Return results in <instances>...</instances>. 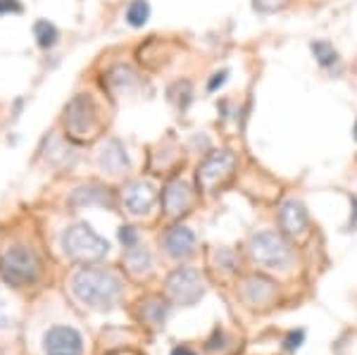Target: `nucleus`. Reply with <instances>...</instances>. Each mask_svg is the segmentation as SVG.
<instances>
[{"mask_svg":"<svg viewBox=\"0 0 357 355\" xmlns=\"http://www.w3.org/2000/svg\"><path fill=\"white\" fill-rule=\"evenodd\" d=\"M65 127L74 141H91L100 129V112L91 96H77L65 110Z\"/></svg>","mask_w":357,"mask_h":355,"instance_id":"obj_3","label":"nucleus"},{"mask_svg":"<svg viewBox=\"0 0 357 355\" xmlns=\"http://www.w3.org/2000/svg\"><path fill=\"white\" fill-rule=\"evenodd\" d=\"M227 77H229V70H222V72H215L210 79V84H207V91L210 93H215L217 89H222L224 84H227Z\"/></svg>","mask_w":357,"mask_h":355,"instance_id":"obj_19","label":"nucleus"},{"mask_svg":"<svg viewBox=\"0 0 357 355\" xmlns=\"http://www.w3.org/2000/svg\"><path fill=\"white\" fill-rule=\"evenodd\" d=\"M72 291L79 301L91 308H112L122 299L124 286L117 274L98 270V267H86L74 274Z\"/></svg>","mask_w":357,"mask_h":355,"instance_id":"obj_1","label":"nucleus"},{"mask_svg":"<svg viewBox=\"0 0 357 355\" xmlns=\"http://www.w3.org/2000/svg\"><path fill=\"white\" fill-rule=\"evenodd\" d=\"M10 13H22L20 0H0V15H10Z\"/></svg>","mask_w":357,"mask_h":355,"instance_id":"obj_21","label":"nucleus"},{"mask_svg":"<svg viewBox=\"0 0 357 355\" xmlns=\"http://www.w3.org/2000/svg\"><path fill=\"white\" fill-rule=\"evenodd\" d=\"M33 36H36V43L41 45V48H53L57 43V29L55 24H50L48 20H38L36 24H33Z\"/></svg>","mask_w":357,"mask_h":355,"instance_id":"obj_16","label":"nucleus"},{"mask_svg":"<svg viewBox=\"0 0 357 355\" xmlns=\"http://www.w3.org/2000/svg\"><path fill=\"white\" fill-rule=\"evenodd\" d=\"M0 274L8 284L17 286H31L41 277V260L33 250L15 246V248H5L0 253Z\"/></svg>","mask_w":357,"mask_h":355,"instance_id":"obj_2","label":"nucleus"},{"mask_svg":"<svg viewBox=\"0 0 357 355\" xmlns=\"http://www.w3.org/2000/svg\"><path fill=\"white\" fill-rule=\"evenodd\" d=\"M100 165L110 172V174H122V172L129 167L126 151H124V146L117 139L105 143V148L100 151Z\"/></svg>","mask_w":357,"mask_h":355,"instance_id":"obj_14","label":"nucleus"},{"mask_svg":"<svg viewBox=\"0 0 357 355\" xmlns=\"http://www.w3.org/2000/svg\"><path fill=\"white\" fill-rule=\"evenodd\" d=\"M172 355H193L191 351H188V348H176V351L174 353H172Z\"/></svg>","mask_w":357,"mask_h":355,"instance_id":"obj_24","label":"nucleus"},{"mask_svg":"<svg viewBox=\"0 0 357 355\" xmlns=\"http://www.w3.org/2000/svg\"><path fill=\"white\" fill-rule=\"evenodd\" d=\"M148 20H151V5H148V0H134L129 5V10H126V22L134 29H138L146 24Z\"/></svg>","mask_w":357,"mask_h":355,"instance_id":"obj_17","label":"nucleus"},{"mask_svg":"<svg viewBox=\"0 0 357 355\" xmlns=\"http://www.w3.org/2000/svg\"><path fill=\"white\" fill-rule=\"evenodd\" d=\"M312 53H314L317 62H319L321 67L338 65V53H336V48H333L329 41H314L312 43Z\"/></svg>","mask_w":357,"mask_h":355,"instance_id":"obj_18","label":"nucleus"},{"mask_svg":"<svg viewBox=\"0 0 357 355\" xmlns=\"http://www.w3.org/2000/svg\"><path fill=\"white\" fill-rule=\"evenodd\" d=\"M303 341V331H298V334H291L289 341H286V348H298Z\"/></svg>","mask_w":357,"mask_h":355,"instance_id":"obj_23","label":"nucleus"},{"mask_svg":"<svg viewBox=\"0 0 357 355\" xmlns=\"http://www.w3.org/2000/svg\"><path fill=\"white\" fill-rule=\"evenodd\" d=\"M165 248L172 257H188L195 250V234L188 227H174L167 232Z\"/></svg>","mask_w":357,"mask_h":355,"instance_id":"obj_12","label":"nucleus"},{"mask_svg":"<svg viewBox=\"0 0 357 355\" xmlns=\"http://www.w3.org/2000/svg\"><path fill=\"white\" fill-rule=\"evenodd\" d=\"M255 8L262 13H274L276 8H281V0H255Z\"/></svg>","mask_w":357,"mask_h":355,"instance_id":"obj_22","label":"nucleus"},{"mask_svg":"<svg viewBox=\"0 0 357 355\" xmlns=\"http://www.w3.org/2000/svg\"><path fill=\"white\" fill-rule=\"evenodd\" d=\"M167 291H169V296L178 305H193L205 291L203 277L195 270H191V267H181V270H176L167 279Z\"/></svg>","mask_w":357,"mask_h":355,"instance_id":"obj_7","label":"nucleus"},{"mask_svg":"<svg viewBox=\"0 0 357 355\" xmlns=\"http://www.w3.org/2000/svg\"><path fill=\"white\" fill-rule=\"evenodd\" d=\"M162 203H165L167 215H172V217L183 215L193 203L191 188H188L186 181H172V184L165 188Z\"/></svg>","mask_w":357,"mask_h":355,"instance_id":"obj_11","label":"nucleus"},{"mask_svg":"<svg viewBox=\"0 0 357 355\" xmlns=\"http://www.w3.org/2000/svg\"><path fill=\"white\" fill-rule=\"evenodd\" d=\"M124 205L131 215H146L151 213V208L155 205V188L148 181H131L124 188Z\"/></svg>","mask_w":357,"mask_h":355,"instance_id":"obj_9","label":"nucleus"},{"mask_svg":"<svg viewBox=\"0 0 357 355\" xmlns=\"http://www.w3.org/2000/svg\"><path fill=\"white\" fill-rule=\"evenodd\" d=\"M236 163H238V160H236V156L231 151L210 153V156L198 165V174H195V179H198V188L203 193L217 191V188H220L224 181L234 174Z\"/></svg>","mask_w":357,"mask_h":355,"instance_id":"obj_5","label":"nucleus"},{"mask_svg":"<svg viewBox=\"0 0 357 355\" xmlns=\"http://www.w3.org/2000/svg\"><path fill=\"white\" fill-rule=\"evenodd\" d=\"M62 246H65V253L74 260H100L110 250V243L98 236L89 225L67 229L62 236Z\"/></svg>","mask_w":357,"mask_h":355,"instance_id":"obj_4","label":"nucleus"},{"mask_svg":"<svg viewBox=\"0 0 357 355\" xmlns=\"http://www.w3.org/2000/svg\"><path fill=\"white\" fill-rule=\"evenodd\" d=\"M126 265H129V270L134 277H141V274H146L151 270V253H148L146 248H141V246H131L129 250H126Z\"/></svg>","mask_w":357,"mask_h":355,"instance_id":"obj_15","label":"nucleus"},{"mask_svg":"<svg viewBox=\"0 0 357 355\" xmlns=\"http://www.w3.org/2000/svg\"><path fill=\"white\" fill-rule=\"evenodd\" d=\"M243 294L252 305H269L276 299V286L264 277H250L245 282Z\"/></svg>","mask_w":357,"mask_h":355,"instance_id":"obj_13","label":"nucleus"},{"mask_svg":"<svg viewBox=\"0 0 357 355\" xmlns=\"http://www.w3.org/2000/svg\"><path fill=\"white\" fill-rule=\"evenodd\" d=\"M252 257L257 265L269 267V270H284L291 262V246L281 234L262 232L252 239Z\"/></svg>","mask_w":357,"mask_h":355,"instance_id":"obj_6","label":"nucleus"},{"mask_svg":"<svg viewBox=\"0 0 357 355\" xmlns=\"http://www.w3.org/2000/svg\"><path fill=\"white\" fill-rule=\"evenodd\" d=\"M119 239H122V243L126 246V248H131V246H136V241H138L136 229H131V227H122V232H119Z\"/></svg>","mask_w":357,"mask_h":355,"instance_id":"obj_20","label":"nucleus"},{"mask_svg":"<svg viewBox=\"0 0 357 355\" xmlns=\"http://www.w3.org/2000/svg\"><path fill=\"white\" fill-rule=\"evenodd\" d=\"M279 222L286 234L301 236V234H305V229H307V210L298 200H286L279 210Z\"/></svg>","mask_w":357,"mask_h":355,"instance_id":"obj_10","label":"nucleus"},{"mask_svg":"<svg viewBox=\"0 0 357 355\" xmlns=\"http://www.w3.org/2000/svg\"><path fill=\"white\" fill-rule=\"evenodd\" d=\"M355 139H357V124H355Z\"/></svg>","mask_w":357,"mask_h":355,"instance_id":"obj_25","label":"nucleus"},{"mask_svg":"<svg viewBox=\"0 0 357 355\" xmlns=\"http://www.w3.org/2000/svg\"><path fill=\"white\" fill-rule=\"evenodd\" d=\"M45 355H82L84 339L72 327H53L43 336Z\"/></svg>","mask_w":357,"mask_h":355,"instance_id":"obj_8","label":"nucleus"}]
</instances>
